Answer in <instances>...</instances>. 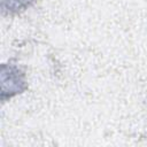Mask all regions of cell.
I'll return each instance as SVG.
<instances>
[{"label":"cell","instance_id":"obj_1","mask_svg":"<svg viewBox=\"0 0 147 147\" xmlns=\"http://www.w3.org/2000/svg\"><path fill=\"white\" fill-rule=\"evenodd\" d=\"M2 77V98H5L6 94L9 96L20 93L24 88V80L23 75L20 72V70L15 67H2L1 71Z\"/></svg>","mask_w":147,"mask_h":147},{"label":"cell","instance_id":"obj_2","mask_svg":"<svg viewBox=\"0 0 147 147\" xmlns=\"http://www.w3.org/2000/svg\"><path fill=\"white\" fill-rule=\"evenodd\" d=\"M31 1L33 0H2V8L3 10L17 11L20 9L28 7Z\"/></svg>","mask_w":147,"mask_h":147}]
</instances>
